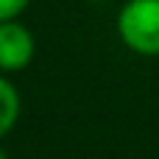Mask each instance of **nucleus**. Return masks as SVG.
Returning <instances> with one entry per match:
<instances>
[{
  "label": "nucleus",
  "mask_w": 159,
  "mask_h": 159,
  "mask_svg": "<svg viewBox=\"0 0 159 159\" xmlns=\"http://www.w3.org/2000/svg\"><path fill=\"white\" fill-rule=\"evenodd\" d=\"M20 120V89L8 75L0 73V140L17 126Z\"/></svg>",
  "instance_id": "3"
},
{
  "label": "nucleus",
  "mask_w": 159,
  "mask_h": 159,
  "mask_svg": "<svg viewBox=\"0 0 159 159\" xmlns=\"http://www.w3.org/2000/svg\"><path fill=\"white\" fill-rule=\"evenodd\" d=\"M0 159H8V154H6V148L0 145Z\"/></svg>",
  "instance_id": "5"
},
{
  "label": "nucleus",
  "mask_w": 159,
  "mask_h": 159,
  "mask_svg": "<svg viewBox=\"0 0 159 159\" xmlns=\"http://www.w3.org/2000/svg\"><path fill=\"white\" fill-rule=\"evenodd\" d=\"M117 34L126 48L159 56V0H129L117 14Z\"/></svg>",
  "instance_id": "1"
},
{
  "label": "nucleus",
  "mask_w": 159,
  "mask_h": 159,
  "mask_svg": "<svg viewBox=\"0 0 159 159\" xmlns=\"http://www.w3.org/2000/svg\"><path fill=\"white\" fill-rule=\"evenodd\" d=\"M36 39L20 20L0 22V73H20L34 61Z\"/></svg>",
  "instance_id": "2"
},
{
  "label": "nucleus",
  "mask_w": 159,
  "mask_h": 159,
  "mask_svg": "<svg viewBox=\"0 0 159 159\" xmlns=\"http://www.w3.org/2000/svg\"><path fill=\"white\" fill-rule=\"evenodd\" d=\"M28 6H31V0H0V22L3 20H17Z\"/></svg>",
  "instance_id": "4"
}]
</instances>
